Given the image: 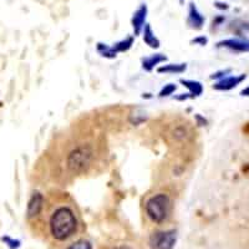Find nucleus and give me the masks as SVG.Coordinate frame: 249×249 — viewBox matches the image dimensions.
I'll return each mask as SVG.
<instances>
[{
    "label": "nucleus",
    "instance_id": "b1692460",
    "mask_svg": "<svg viewBox=\"0 0 249 249\" xmlns=\"http://www.w3.org/2000/svg\"><path fill=\"white\" fill-rule=\"evenodd\" d=\"M115 249H131L130 247H117V248H115Z\"/></svg>",
    "mask_w": 249,
    "mask_h": 249
},
{
    "label": "nucleus",
    "instance_id": "412c9836",
    "mask_svg": "<svg viewBox=\"0 0 249 249\" xmlns=\"http://www.w3.org/2000/svg\"><path fill=\"white\" fill-rule=\"evenodd\" d=\"M214 6L217 9H219V10H228L230 9V5L227 3H223V1H215Z\"/></svg>",
    "mask_w": 249,
    "mask_h": 249
},
{
    "label": "nucleus",
    "instance_id": "423d86ee",
    "mask_svg": "<svg viewBox=\"0 0 249 249\" xmlns=\"http://www.w3.org/2000/svg\"><path fill=\"white\" fill-rule=\"evenodd\" d=\"M44 204H45V197L41 192L39 191H35L33 195H31L30 199L28 202V208H26V217L29 219L31 218H35L41 213V211L44 210Z\"/></svg>",
    "mask_w": 249,
    "mask_h": 249
},
{
    "label": "nucleus",
    "instance_id": "9b49d317",
    "mask_svg": "<svg viewBox=\"0 0 249 249\" xmlns=\"http://www.w3.org/2000/svg\"><path fill=\"white\" fill-rule=\"evenodd\" d=\"M142 40L148 48L153 49V50H157L161 46V41H160L159 37L156 36L155 31L150 24H146L143 31H142Z\"/></svg>",
    "mask_w": 249,
    "mask_h": 249
},
{
    "label": "nucleus",
    "instance_id": "2eb2a0df",
    "mask_svg": "<svg viewBox=\"0 0 249 249\" xmlns=\"http://www.w3.org/2000/svg\"><path fill=\"white\" fill-rule=\"evenodd\" d=\"M133 43H135V36H133V35H130V36L124 37V39L115 43L112 46L117 53H126V51H128L132 48Z\"/></svg>",
    "mask_w": 249,
    "mask_h": 249
},
{
    "label": "nucleus",
    "instance_id": "39448f33",
    "mask_svg": "<svg viewBox=\"0 0 249 249\" xmlns=\"http://www.w3.org/2000/svg\"><path fill=\"white\" fill-rule=\"evenodd\" d=\"M147 15H148V6L146 4H141L139 8L133 12L132 18H131V26L133 30V36H140L142 35L144 26L147 24Z\"/></svg>",
    "mask_w": 249,
    "mask_h": 249
},
{
    "label": "nucleus",
    "instance_id": "393cba45",
    "mask_svg": "<svg viewBox=\"0 0 249 249\" xmlns=\"http://www.w3.org/2000/svg\"><path fill=\"white\" fill-rule=\"evenodd\" d=\"M179 4H184V0H178Z\"/></svg>",
    "mask_w": 249,
    "mask_h": 249
},
{
    "label": "nucleus",
    "instance_id": "f8f14e48",
    "mask_svg": "<svg viewBox=\"0 0 249 249\" xmlns=\"http://www.w3.org/2000/svg\"><path fill=\"white\" fill-rule=\"evenodd\" d=\"M187 70L186 62H181V64H164L157 68V72L159 74H168V75H177L183 74Z\"/></svg>",
    "mask_w": 249,
    "mask_h": 249
},
{
    "label": "nucleus",
    "instance_id": "4be33fe9",
    "mask_svg": "<svg viewBox=\"0 0 249 249\" xmlns=\"http://www.w3.org/2000/svg\"><path fill=\"white\" fill-rule=\"evenodd\" d=\"M176 100H178V101H186L188 99H192V96L190 95V92L187 93H179V96H175Z\"/></svg>",
    "mask_w": 249,
    "mask_h": 249
},
{
    "label": "nucleus",
    "instance_id": "7ed1b4c3",
    "mask_svg": "<svg viewBox=\"0 0 249 249\" xmlns=\"http://www.w3.org/2000/svg\"><path fill=\"white\" fill-rule=\"evenodd\" d=\"M93 160V150L90 146H77L69 152L66 157V166L72 173H81L88 170Z\"/></svg>",
    "mask_w": 249,
    "mask_h": 249
},
{
    "label": "nucleus",
    "instance_id": "6e6552de",
    "mask_svg": "<svg viewBox=\"0 0 249 249\" xmlns=\"http://www.w3.org/2000/svg\"><path fill=\"white\" fill-rule=\"evenodd\" d=\"M206 18L198 10L197 5L193 1L188 4V15H187V25L193 30H201L203 29Z\"/></svg>",
    "mask_w": 249,
    "mask_h": 249
},
{
    "label": "nucleus",
    "instance_id": "dca6fc26",
    "mask_svg": "<svg viewBox=\"0 0 249 249\" xmlns=\"http://www.w3.org/2000/svg\"><path fill=\"white\" fill-rule=\"evenodd\" d=\"M177 89H178V86L176 85V84H173V82H170V84H167V85H164L163 88L160 90L159 92V97H161V99H163V97H170L172 96L173 93L177 91Z\"/></svg>",
    "mask_w": 249,
    "mask_h": 249
},
{
    "label": "nucleus",
    "instance_id": "20e7f679",
    "mask_svg": "<svg viewBox=\"0 0 249 249\" xmlns=\"http://www.w3.org/2000/svg\"><path fill=\"white\" fill-rule=\"evenodd\" d=\"M176 241H177L176 231H157L150 235L148 246L151 249H173Z\"/></svg>",
    "mask_w": 249,
    "mask_h": 249
},
{
    "label": "nucleus",
    "instance_id": "ddd939ff",
    "mask_svg": "<svg viewBox=\"0 0 249 249\" xmlns=\"http://www.w3.org/2000/svg\"><path fill=\"white\" fill-rule=\"evenodd\" d=\"M182 85L188 90L190 95L193 97H198L203 93V85L202 82L197 81V80H188V79H181L179 80Z\"/></svg>",
    "mask_w": 249,
    "mask_h": 249
},
{
    "label": "nucleus",
    "instance_id": "5701e85b",
    "mask_svg": "<svg viewBox=\"0 0 249 249\" xmlns=\"http://www.w3.org/2000/svg\"><path fill=\"white\" fill-rule=\"evenodd\" d=\"M241 95H242V96L249 97V86H247L246 89H243V90L241 91Z\"/></svg>",
    "mask_w": 249,
    "mask_h": 249
},
{
    "label": "nucleus",
    "instance_id": "f257e3e1",
    "mask_svg": "<svg viewBox=\"0 0 249 249\" xmlns=\"http://www.w3.org/2000/svg\"><path fill=\"white\" fill-rule=\"evenodd\" d=\"M79 221L74 208L69 204H60L55 207L49 218V228L51 235L56 241L64 242L76 233Z\"/></svg>",
    "mask_w": 249,
    "mask_h": 249
},
{
    "label": "nucleus",
    "instance_id": "a211bd4d",
    "mask_svg": "<svg viewBox=\"0 0 249 249\" xmlns=\"http://www.w3.org/2000/svg\"><path fill=\"white\" fill-rule=\"evenodd\" d=\"M231 72H232V69H224V70H218L215 71V72H213L212 75H211V79L212 80H222L224 79L226 76H228V75H231Z\"/></svg>",
    "mask_w": 249,
    "mask_h": 249
},
{
    "label": "nucleus",
    "instance_id": "6ab92c4d",
    "mask_svg": "<svg viewBox=\"0 0 249 249\" xmlns=\"http://www.w3.org/2000/svg\"><path fill=\"white\" fill-rule=\"evenodd\" d=\"M191 44H192V45L206 46L207 44H208V37L204 36V35H198V36H196L195 39L191 40Z\"/></svg>",
    "mask_w": 249,
    "mask_h": 249
},
{
    "label": "nucleus",
    "instance_id": "f3484780",
    "mask_svg": "<svg viewBox=\"0 0 249 249\" xmlns=\"http://www.w3.org/2000/svg\"><path fill=\"white\" fill-rule=\"evenodd\" d=\"M66 249H92V246H91L90 242L86 241V239H79V241L70 244Z\"/></svg>",
    "mask_w": 249,
    "mask_h": 249
},
{
    "label": "nucleus",
    "instance_id": "aec40b11",
    "mask_svg": "<svg viewBox=\"0 0 249 249\" xmlns=\"http://www.w3.org/2000/svg\"><path fill=\"white\" fill-rule=\"evenodd\" d=\"M5 243H8V246L10 247L12 249H15L18 248V247L20 246V242L19 241H14V239H12V238H9V237H3L1 238Z\"/></svg>",
    "mask_w": 249,
    "mask_h": 249
},
{
    "label": "nucleus",
    "instance_id": "0eeeda50",
    "mask_svg": "<svg viewBox=\"0 0 249 249\" xmlns=\"http://www.w3.org/2000/svg\"><path fill=\"white\" fill-rule=\"evenodd\" d=\"M247 79L246 74L241 75H228L224 79L218 80L213 84V90L217 91H230L233 90L234 88H237L238 85H241L242 82Z\"/></svg>",
    "mask_w": 249,
    "mask_h": 249
},
{
    "label": "nucleus",
    "instance_id": "9d476101",
    "mask_svg": "<svg viewBox=\"0 0 249 249\" xmlns=\"http://www.w3.org/2000/svg\"><path fill=\"white\" fill-rule=\"evenodd\" d=\"M167 61V56L164 54H161V53H157V54H152L150 56H146L141 60V65L142 69L147 72H151V71L155 70L160 64L162 62Z\"/></svg>",
    "mask_w": 249,
    "mask_h": 249
},
{
    "label": "nucleus",
    "instance_id": "f03ea898",
    "mask_svg": "<svg viewBox=\"0 0 249 249\" xmlns=\"http://www.w3.org/2000/svg\"><path fill=\"white\" fill-rule=\"evenodd\" d=\"M173 202L168 193L159 192L152 195L144 202V213L156 224H162L167 221L172 213Z\"/></svg>",
    "mask_w": 249,
    "mask_h": 249
},
{
    "label": "nucleus",
    "instance_id": "4468645a",
    "mask_svg": "<svg viewBox=\"0 0 249 249\" xmlns=\"http://www.w3.org/2000/svg\"><path fill=\"white\" fill-rule=\"evenodd\" d=\"M96 50L102 57H105V59H116L117 57V53L115 49H113L112 45H107V44L104 43H97L96 44Z\"/></svg>",
    "mask_w": 249,
    "mask_h": 249
},
{
    "label": "nucleus",
    "instance_id": "1a4fd4ad",
    "mask_svg": "<svg viewBox=\"0 0 249 249\" xmlns=\"http://www.w3.org/2000/svg\"><path fill=\"white\" fill-rule=\"evenodd\" d=\"M217 48L228 49L233 53H249V40L242 37L221 40L219 43H217Z\"/></svg>",
    "mask_w": 249,
    "mask_h": 249
}]
</instances>
